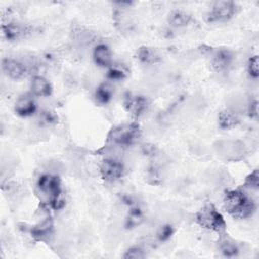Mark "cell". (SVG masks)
I'll list each match as a JSON object with an SVG mask.
<instances>
[{"label":"cell","instance_id":"cell-1","mask_svg":"<svg viewBox=\"0 0 259 259\" xmlns=\"http://www.w3.org/2000/svg\"><path fill=\"white\" fill-rule=\"evenodd\" d=\"M225 207L238 219H245L255 211L254 201L241 190H230L225 196Z\"/></svg>","mask_w":259,"mask_h":259},{"label":"cell","instance_id":"cell-2","mask_svg":"<svg viewBox=\"0 0 259 259\" xmlns=\"http://www.w3.org/2000/svg\"><path fill=\"white\" fill-rule=\"evenodd\" d=\"M37 191L40 199L54 207H57L61 194L60 180L56 175L45 174L37 180Z\"/></svg>","mask_w":259,"mask_h":259},{"label":"cell","instance_id":"cell-3","mask_svg":"<svg viewBox=\"0 0 259 259\" xmlns=\"http://www.w3.org/2000/svg\"><path fill=\"white\" fill-rule=\"evenodd\" d=\"M196 222L205 229L222 233L226 229V223L223 215L211 204L203 205L196 213Z\"/></svg>","mask_w":259,"mask_h":259},{"label":"cell","instance_id":"cell-4","mask_svg":"<svg viewBox=\"0 0 259 259\" xmlns=\"http://www.w3.org/2000/svg\"><path fill=\"white\" fill-rule=\"evenodd\" d=\"M140 136V130L137 124L128 123L114 127L109 134L108 140L117 146H127L135 142Z\"/></svg>","mask_w":259,"mask_h":259},{"label":"cell","instance_id":"cell-5","mask_svg":"<svg viewBox=\"0 0 259 259\" xmlns=\"http://www.w3.org/2000/svg\"><path fill=\"white\" fill-rule=\"evenodd\" d=\"M236 12V4L232 1H218L213 4L209 19L211 21H225L231 18Z\"/></svg>","mask_w":259,"mask_h":259},{"label":"cell","instance_id":"cell-6","mask_svg":"<svg viewBox=\"0 0 259 259\" xmlns=\"http://www.w3.org/2000/svg\"><path fill=\"white\" fill-rule=\"evenodd\" d=\"M100 171L104 179L114 181L116 179H119L123 175L124 169L122 164L118 160L109 158L103 161Z\"/></svg>","mask_w":259,"mask_h":259},{"label":"cell","instance_id":"cell-7","mask_svg":"<svg viewBox=\"0 0 259 259\" xmlns=\"http://www.w3.org/2000/svg\"><path fill=\"white\" fill-rule=\"evenodd\" d=\"M3 72L12 79H21L27 73V67L16 60L13 59H5L2 62Z\"/></svg>","mask_w":259,"mask_h":259},{"label":"cell","instance_id":"cell-8","mask_svg":"<svg viewBox=\"0 0 259 259\" xmlns=\"http://www.w3.org/2000/svg\"><path fill=\"white\" fill-rule=\"evenodd\" d=\"M15 112L21 116H28L34 113L36 105L31 94L25 93L20 95L15 102Z\"/></svg>","mask_w":259,"mask_h":259},{"label":"cell","instance_id":"cell-9","mask_svg":"<svg viewBox=\"0 0 259 259\" xmlns=\"http://www.w3.org/2000/svg\"><path fill=\"white\" fill-rule=\"evenodd\" d=\"M30 28L26 25H21L19 23H7L3 25V32L8 39H18L30 33Z\"/></svg>","mask_w":259,"mask_h":259},{"label":"cell","instance_id":"cell-10","mask_svg":"<svg viewBox=\"0 0 259 259\" xmlns=\"http://www.w3.org/2000/svg\"><path fill=\"white\" fill-rule=\"evenodd\" d=\"M93 59L100 67H108L111 65L112 57L109 48L105 45H98L93 51Z\"/></svg>","mask_w":259,"mask_h":259},{"label":"cell","instance_id":"cell-11","mask_svg":"<svg viewBox=\"0 0 259 259\" xmlns=\"http://www.w3.org/2000/svg\"><path fill=\"white\" fill-rule=\"evenodd\" d=\"M31 92L36 96H49L52 92V87L50 82L41 77V76H34L31 81Z\"/></svg>","mask_w":259,"mask_h":259},{"label":"cell","instance_id":"cell-12","mask_svg":"<svg viewBox=\"0 0 259 259\" xmlns=\"http://www.w3.org/2000/svg\"><path fill=\"white\" fill-rule=\"evenodd\" d=\"M124 106L131 113L140 115L147 108V100L142 96L130 95L124 100Z\"/></svg>","mask_w":259,"mask_h":259},{"label":"cell","instance_id":"cell-13","mask_svg":"<svg viewBox=\"0 0 259 259\" xmlns=\"http://www.w3.org/2000/svg\"><path fill=\"white\" fill-rule=\"evenodd\" d=\"M233 61L232 54L227 50H220L215 53L212 59V65L218 71L227 70Z\"/></svg>","mask_w":259,"mask_h":259},{"label":"cell","instance_id":"cell-14","mask_svg":"<svg viewBox=\"0 0 259 259\" xmlns=\"http://www.w3.org/2000/svg\"><path fill=\"white\" fill-rule=\"evenodd\" d=\"M239 122V118L237 114L230 110H225L221 112L219 116V123L220 126L223 128H230L235 126Z\"/></svg>","mask_w":259,"mask_h":259},{"label":"cell","instance_id":"cell-15","mask_svg":"<svg viewBox=\"0 0 259 259\" xmlns=\"http://www.w3.org/2000/svg\"><path fill=\"white\" fill-rule=\"evenodd\" d=\"M113 95V87L109 84V83H103L101 84L96 92H95V96L98 102L100 103H106L108 102L111 97Z\"/></svg>","mask_w":259,"mask_h":259},{"label":"cell","instance_id":"cell-16","mask_svg":"<svg viewBox=\"0 0 259 259\" xmlns=\"http://www.w3.org/2000/svg\"><path fill=\"white\" fill-rule=\"evenodd\" d=\"M52 227H53L52 222L50 220H45L31 230V234L33 237H35L39 240L44 239L51 234Z\"/></svg>","mask_w":259,"mask_h":259},{"label":"cell","instance_id":"cell-17","mask_svg":"<svg viewBox=\"0 0 259 259\" xmlns=\"http://www.w3.org/2000/svg\"><path fill=\"white\" fill-rule=\"evenodd\" d=\"M190 21V16L183 12V11H173L170 15H169V22L171 25L176 26V27H181V26H185L188 24V22Z\"/></svg>","mask_w":259,"mask_h":259},{"label":"cell","instance_id":"cell-18","mask_svg":"<svg viewBox=\"0 0 259 259\" xmlns=\"http://www.w3.org/2000/svg\"><path fill=\"white\" fill-rule=\"evenodd\" d=\"M138 58L141 62L146 64H153L159 61V55L153 49L147 47L139 49Z\"/></svg>","mask_w":259,"mask_h":259},{"label":"cell","instance_id":"cell-19","mask_svg":"<svg viewBox=\"0 0 259 259\" xmlns=\"http://www.w3.org/2000/svg\"><path fill=\"white\" fill-rule=\"evenodd\" d=\"M221 250H222L223 254L225 256H228V257L235 256L238 253V251H239V249L236 246V244L234 242L229 241V240H225V241L222 242Z\"/></svg>","mask_w":259,"mask_h":259},{"label":"cell","instance_id":"cell-20","mask_svg":"<svg viewBox=\"0 0 259 259\" xmlns=\"http://www.w3.org/2000/svg\"><path fill=\"white\" fill-rule=\"evenodd\" d=\"M248 72L253 78H257L259 76V62L258 57L254 56L248 62Z\"/></svg>","mask_w":259,"mask_h":259},{"label":"cell","instance_id":"cell-21","mask_svg":"<svg viewBox=\"0 0 259 259\" xmlns=\"http://www.w3.org/2000/svg\"><path fill=\"white\" fill-rule=\"evenodd\" d=\"M245 185H247V187L252 188V189H257L259 186V175H258V171L254 170L247 178L245 181Z\"/></svg>","mask_w":259,"mask_h":259},{"label":"cell","instance_id":"cell-22","mask_svg":"<svg viewBox=\"0 0 259 259\" xmlns=\"http://www.w3.org/2000/svg\"><path fill=\"white\" fill-rule=\"evenodd\" d=\"M145 256L144 252L142 249L138 248V247H133L131 249H128L125 254L123 255L124 258H134V259H138V258H143Z\"/></svg>","mask_w":259,"mask_h":259},{"label":"cell","instance_id":"cell-23","mask_svg":"<svg viewBox=\"0 0 259 259\" xmlns=\"http://www.w3.org/2000/svg\"><path fill=\"white\" fill-rule=\"evenodd\" d=\"M108 76L111 80H120L125 76V73L122 69L117 68V67H112L109 72H108Z\"/></svg>","mask_w":259,"mask_h":259},{"label":"cell","instance_id":"cell-24","mask_svg":"<svg viewBox=\"0 0 259 259\" xmlns=\"http://www.w3.org/2000/svg\"><path fill=\"white\" fill-rule=\"evenodd\" d=\"M172 228L170 226H164L160 229L159 233H158V238L161 240V241H165L167 240L168 238H170V236L172 235Z\"/></svg>","mask_w":259,"mask_h":259}]
</instances>
